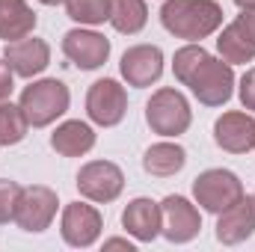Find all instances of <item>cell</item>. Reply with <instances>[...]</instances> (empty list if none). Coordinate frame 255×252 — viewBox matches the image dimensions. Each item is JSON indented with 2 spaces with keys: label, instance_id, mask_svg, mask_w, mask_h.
<instances>
[{
  "label": "cell",
  "instance_id": "obj_19",
  "mask_svg": "<svg viewBox=\"0 0 255 252\" xmlns=\"http://www.w3.org/2000/svg\"><path fill=\"white\" fill-rule=\"evenodd\" d=\"M184 163H187V151L178 142H154L142 154V169L154 178H169L181 172Z\"/></svg>",
  "mask_w": 255,
  "mask_h": 252
},
{
  "label": "cell",
  "instance_id": "obj_2",
  "mask_svg": "<svg viewBox=\"0 0 255 252\" xmlns=\"http://www.w3.org/2000/svg\"><path fill=\"white\" fill-rule=\"evenodd\" d=\"M160 24L175 39L199 42L223 27V6L214 0H166L160 9Z\"/></svg>",
  "mask_w": 255,
  "mask_h": 252
},
{
  "label": "cell",
  "instance_id": "obj_15",
  "mask_svg": "<svg viewBox=\"0 0 255 252\" xmlns=\"http://www.w3.org/2000/svg\"><path fill=\"white\" fill-rule=\"evenodd\" d=\"M255 232V199L241 196L235 205H229L226 211H220L217 220V241L226 247L244 244L247 238H253Z\"/></svg>",
  "mask_w": 255,
  "mask_h": 252
},
{
  "label": "cell",
  "instance_id": "obj_26",
  "mask_svg": "<svg viewBox=\"0 0 255 252\" xmlns=\"http://www.w3.org/2000/svg\"><path fill=\"white\" fill-rule=\"evenodd\" d=\"M12 74H15V71L9 68V63L0 60V101H6V98L12 95V86H15V83H12Z\"/></svg>",
  "mask_w": 255,
  "mask_h": 252
},
{
  "label": "cell",
  "instance_id": "obj_21",
  "mask_svg": "<svg viewBox=\"0 0 255 252\" xmlns=\"http://www.w3.org/2000/svg\"><path fill=\"white\" fill-rule=\"evenodd\" d=\"M145 21H148L145 0H110V24L119 33L133 36L145 27Z\"/></svg>",
  "mask_w": 255,
  "mask_h": 252
},
{
  "label": "cell",
  "instance_id": "obj_13",
  "mask_svg": "<svg viewBox=\"0 0 255 252\" xmlns=\"http://www.w3.org/2000/svg\"><path fill=\"white\" fill-rule=\"evenodd\" d=\"M214 142L229 154H247L255 148V119L241 110L223 113L214 122Z\"/></svg>",
  "mask_w": 255,
  "mask_h": 252
},
{
  "label": "cell",
  "instance_id": "obj_11",
  "mask_svg": "<svg viewBox=\"0 0 255 252\" xmlns=\"http://www.w3.org/2000/svg\"><path fill=\"white\" fill-rule=\"evenodd\" d=\"M119 71L128 80V86L145 89V86L157 83L163 74V51L157 45H133L122 54Z\"/></svg>",
  "mask_w": 255,
  "mask_h": 252
},
{
  "label": "cell",
  "instance_id": "obj_8",
  "mask_svg": "<svg viewBox=\"0 0 255 252\" xmlns=\"http://www.w3.org/2000/svg\"><path fill=\"white\" fill-rule=\"evenodd\" d=\"M57 193L45 184H33V187H24L21 190V199H18V211H15V223L18 229L24 232H45L54 217H57Z\"/></svg>",
  "mask_w": 255,
  "mask_h": 252
},
{
  "label": "cell",
  "instance_id": "obj_22",
  "mask_svg": "<svg viewBox=\"0 0 255 252\" xmlns=\"http://www.w3.org/2000/svg\"><path fill=\"white\" fill-rule=\"evenodd\" d=\"M27 116L21 110V104L12 101H0V145H15L27 136Z\"/></svg>",
  "mask_w": 255,
  "mask_h": 252
},
{
  "label": "cell",
  "instance_id": "obj_25",
  "mask_svg": "<svg viewBox=\"0 0 255 252\" xmlns=\"http://www.w3.org/2000/svg\"><path fill=\"white\" fill-rule=\"evenodd\" d=\"M241 104L247 110H255V65L247 68V74L241 77Z\"/></svg>",
  "mask_w": 255,
  "mask_h": 252
},
{
  "label": "cell",
  "instance_id": "obj_16",
  "mask_svg": "<svg viewBox=\"0 0 255 252\" xmlns=\"http://www.w3.org/2000/svg\"><path fill=\"white\" fill-rule=\"evenodd\" d=\"M122 226L130 238L142 241V244H151L160 229H163V214H160V205L151 202V199H133L128 202V208L122 211Z\"/></svg>",
  "mask_w": 255,
  "mask_h": 252
},
{
  "label": "cell",
  "instance_id": "obj_23",
  "mask_svg": "<svg viewBox=\"0 0 255 252\" xmlns=\"http://www.w3.org/2000/svg\"><path fill=\"white\" fill-rule=\"evenodd\" d=\"M68 18L77 24H104L110 21V0H65Z\"/></svg>",
  "mask_w": 255,
  "mask_h": 252
},
{
  "label": "cell",
  "instance_id": "obj_28",
  "mask_svg": "<svg viewBox=\"0 0 255 252\" xmlns=\"http://www.w3.org/2000/svg\"><path fill=\"white\" fill-rule=\"evenodd\" d=\"M235 3H238L244 12H253V9H255V0H235Z\"/></svg>",
  "mask_w": 255,
  "mask_h": 252
},
{
  "label": "cell",
  "instance_id": "obj_9",
  "mask_svg": "<svg viewBox=\"0 0 255 252\" xmlns=\"http://www.w3.org/2000/svg\"><path fill=\"white\" fill-rule=\"evenodd\" d=\"M104 229V217L86 205V202H71L65 205L63 211V223H60V232H63V241L68 247H77V250H86L98 241Z\"/></svg>",
  "mask_w": 255,
  "mask_h": 252
},
{
  "label": "cell",
  "instance_id": "obj_5",
  "mask_svg": "<svg viewBox=\"0 0 255 252\" xmlns=\"http://www.w3.org/2000/svg\"><path fill=\"white\" fill-rule=\"evenodd\" d=\"M193 196L205 211L220 214V211H226L229 205H235L244 196V184L229 169H205L193 181Z\"/></svg>",
  "mask_w": 255,
  "mask_h": 252
},
{
  "label": "cell",
  "instance_id": "obj_14",
  "mask_svg": "<svg viewBox=\"0 0 255 252\" xmlns=\"http://www.w3.org/2000/svg\"><path fill=\"white\" fill-rule=\"evenodd\" d=\"M3 60L9 63V68L18 74V77H36L42 74L48 63H51V45L45 39H18V42H6V51H3Z\"/></svg>",
  "mask_w": 255,
  "mask_h": 252
},
{
  "label": "cell",
  "instance_id": "obj_18",
  "mask_svg": "<svg viewBox=\"0 0 255 252\" xmlns=\"http://www.w3.org/2000/svg\"><path fill=\"white\" fill-rule=\"evenodd\" d=\"M95 145V130L80 122V119H71V122H63L51 133V148L63 157H80L86 154L89 148Z\"/></svg>",
  "mask_w": 255,
  "mask_h": 252
},
{
  "label": "cell",
  "instance_id": "obj_1",
  "mask_svg": "<svg viewBox=\"0 0 255 252\" xmlns=\"http://www.w3.org/2000/svg\"><path fill=\"white\" fill-rule=\"evenodd\" d=\"M172 71L178 77V83L190 86V92L199 98V104L205 107H223L232 92H235V71L226 60L211 57L202 45H184L181 51H175Z\"/></svg>",
  "mask_w": 255,
  "mask_h": 252
},
{
  "label": "cell",
  "instance_id": "obj_4",
  "mask_svg": "<svg viewBox=\"0 0 255 252\" xmlns=\"http://www.w3.org/2000/svg\"><path fill=\"white\" fill-rule=\"evenodd\" d=\"M145 122L160 136H178L193 122L190 104L178 89H157L145 104Z\"/></svg>",
  "mask_w": 255,
  "mask_h": 252
},
{
  "label": "cell",
  "instance_id": "obj_6",
  "mask_svg": "<svg viewBox=\"0 0 255 252\" xmlns=\"http://www.w3.org/2000/svg\"><path fill=\"white\" fill-rule=\"evenodd\" d=\"M77 190H80L83 199L107 205V202H116L122 196L125 175L110 160H92V163L80 166V172H77Z\"/></svg>",
  "mask_w": 255,
  "mask_h": 252
},
{
  "label": "cell",
  "instance_id": "obj_12",
  "mask_svg": "<svg viewBox=\"0 0 255 252\" xmlns=\"http://www.w3.org/2000/svg\"><path fill=\"white\" fill-rule=\"evenodd\" d=\"M63 54L83 71L101 68L110 57V39L95 30H68L63 36Z\"/></svg>",
  "mask_w": 255,
  "mask_h": 252
},
{
  "label": "cell",
  "instance_id": "obj_7",
  "mask_svg": "<svg viewBox=\"0 0 255 252\" xmlns=\"http://www.w3.org/2000/svg\"><path fill=\"white\" fill-rule=\"evenodd\" d=\"M86 113L95 125L101 127H113L125 119L128 113V92L125 86L113 77L95 80L86 92Z\"/></svg>",
  "mask_w": 255,
  "mask_h": 252
},
{
  "label": "cell",
  "instance_id": "obj_3",
  "mask_svg": "<svg viewBox=\"0 0 255 252\" xmlns=\"http://www.w3.org/2000/svg\"><path fill=\"white\" fill-rule=\"evenodd\" d=\"M71 104V95H68V86L57 77H45V80H36L30 86H24L21 92V110L27 116V122L33 127H48L54 125Z\"/></svg>",
  "mask_w": 255,
  "mask_h": 252
},
{
  "label": "cell",
  "instance_id": "obj_30",
  "mask_svg": "<svg viewBox=\"0 0 255 252\" xmlns=\"http://www.w3.org/2000/svg\"><path fill=\"white\" fill-rule=\"evenodd\" d=\"M39 3H45V6H57V3H65V0H39Z\"/></svg>",
  "mask_w": 255,
  "mask_h": 252
},
{
  "label": "cell",
  "instance_id": "obj_17",
  "mask_svg": "<svg viewBox=\"0 0 255 252\" xmlns=\"http://www.w3.org/2000/svg\"><path fill=\"white\" fill-rule=\"evenodd\" d=\"M217 51L229 65L238 63H253L255 60V33L247 21V15H241L238 21H232L229 27H223L220 39H217Z\"/></svg>",
  "mask_w": 255,
  "mask_h": 252
},
{
  "label": "cell",
  "instance_id": "obj_10",
  "mask_svg": "<svg viewBox=\"0 0 255 252\" xmlns=\"http://www.w3.org/2000/svg\"><path fill=\"white\" fill-rule=\"evenodd\" d=\"M160 214H163V229L160 235L169 244H190L202 229V217L184 196H166L160 202Z\"/></svg>",
  "mask_w": 255,
  "mask_h": 252
},
{
  "label": "cell",
  "instance_id": "obj_27",
  "mask_svg": "<svg viewBox=\"0 0 255 252\" xmlns=\"http://www.w3.org/2000/svg\"><path fill=\"white\" fill-rule=\"evenodd\" d=\"M104 250H128V252H133V244H128V241H119V238H113V241H107V244H104Z\"/></svg>",
  "mask_w": 255,
  "mask_h": 252
},
{
  "label": "cell",
  "instance_id": "obj_29",
  "mask_svg": "<svg viewBox=\"0 0 255 252\" xmlns=\"http://www.w3.org/2000/svg\"><path fill=\"white\" fill-rule=\"evenodd\" d=\"M244 15H247V21H250V27H253V33H255V9L253 12H244Z\"/></svg>",
  "mask_w": 255,
  "mask_h": 252
},
{
  "label": "cell",
  "instance_id": "obj_24",
  "mask_svg": "<svg viewBox=\"0 0 255 252\" xmlns=\"http://www.w3.org/2000/svg\"><path fill=\"white\" fill-rule=\"evenodd\" d=\"M21 184L9 181V178H0V226L15 220V211H18V199H21Z\"/></svg>",
  "mask_w": 255,
  "mask_h": 252
},
{
  "label": "cell",
  "instance_id": "obj_20",
  "mask_svg": "<svg viewBox=\"0 0 255 252\" xmlns=\"http://www.w3.org/2000/svg\"><path fill=\"white\" fill-rule=\"evenodd\" d=\"M36 27V12L27 6V0H0V39L18 42L30 36Z\"/></svg>",
  "mask_w": 255,
  "mask_h": 252
}]
</instances>
